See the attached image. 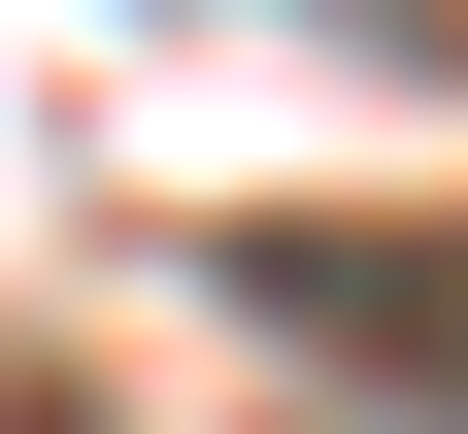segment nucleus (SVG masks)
Listing matches in <instances>:
<instances>
[{"mask_svg": "<svg viewBox=\"0 0 468 434\" xmlns=\"http://www.w3.org/2000/svg\"><path fill=\"white\" fill-rule=\"evenodd\" d=\"M201 268H234V334H302L335 401H435L468 434V201H234Z\"/></svg>", "mask_w": 468, "mask_h": 434, "instance_id": "1", "label": "nucleus"}]
</instances>
